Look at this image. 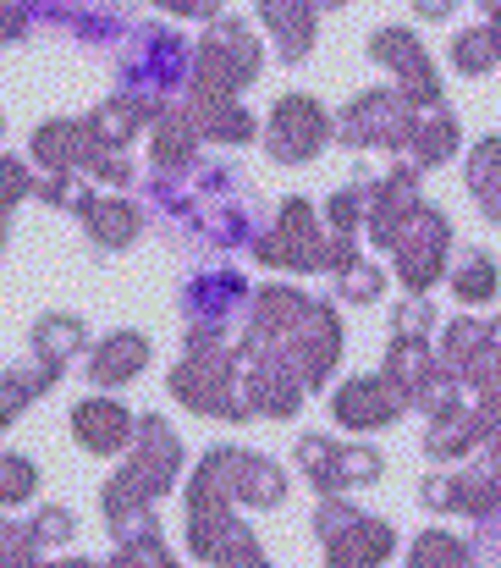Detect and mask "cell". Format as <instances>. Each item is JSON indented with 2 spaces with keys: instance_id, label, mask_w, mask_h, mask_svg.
<instances>
[{
  "instance_id": "cell-22",
  "label": "cell",
  "mask_w": 501,
  "mask_h": 568,
  "mask_svg": "<svg viewBox=\"0 0 501 568\" xmlns=\"http://www.w3.org/2000/svg\"><path fill=\"white\" fill-rule=\"evenodd\" d=\"M452 293H458L463 304H491L501 293L497 260H491L485 248H469V254L458 260V271H452Z\"/></svg>"
},
{
  "instance_id": "cell-8",
  "label": "cell",
  "mask_w": 501,
  "mask_h": 568,
  "mask_svg": "<svg viewBox=\"0 0 501 568\" xmlns=\"http://www.w3.org/2000/svg\"><path fill=\"white\" fill-rule=\"evenodd\" d=\"M282 343H287V354H276V359H287L293 376L304 381V386H320V381L331 376L336 354H341V321H336L331 304H309L304 321Z\"/></svg>"
},
{
  "instance_id": "cell-28",
  "label": "cell",
  "mask_w": 501,
  "mask_h": 568,
  "mask_svg": "<svg viewBox=\"0 0 501 568\" xmlns=\"http://www.w3.org/2000/svg\"><path fill=\"white\" fill-rule=\"evenodd\" d=\"M39 536H33V525H11V519H0V568H39Z\"/></svg>"
},
{
  "instance_id": "cell-37",
  "label": "cell",
  "mask_w": 501,
  "mask_h": 568,
  "mask_svg": "<svg viewBox=\"0 0 501 568\" xmlns=\"http://www.w3.org/2000/svg\"><path fill=\"white\" fill-rule=\"evenodd\" d=\"M155 6H166V11H176V17H215L221 0H155Z\"/></svg>"
},
{
  "instance_id": "cell-20",
  "label": "cell",
  "mask_w": 501,
  "mask_h": 568,
  "mask_svg": "<svg viewBox=\"0 0 501 568\" xmlns=\"http://www.w3.org/2000/svg\"><path fill=\"white\" fill-rule=\"evenodd\" d=\"M386 376L397 381L408 397L425 386V381L436 376V354H430V343L425 337H397L391 332V354H386Z\"/></svg>"
},
{
  "instance_id": "cell-13",
  "label": "cell",
  "mask_w": 501,
  "mask_h": 568,
  "mask_svg": "<svg viewBox=\"0 0 501 568\" xmlns=\"http://www.w3.org/2000/svg\"><path fill=\"white\" fill-rule=\"evenodd\" d=\"M72 430H78V442H83L89 453H122V447L139 436L133 414H127L122 403H111V397H83V403L72 408Z\"/></svg>"
},
{
  "instance_id": "cell-5",
  "label": "cell",
  "mask_w": 501,
  "mask_h": 568,
  "mask_svg": "<svg viewBox=\"0 0 501 568\" xmlns=\"http://www.w3.org/2000/svg\"><path fill=\"white\" fill-rule=\"evenodd\" d=\"M447 248H452V221H447L436 204H419L413 221H408V226L397 232V243H391V260H397L402 287H408V293L436 287L441 271H447Z\"/></svg>"
},
{
  "instance_id": "cell-27",
  "label": "cell",
  "mask_w": 501,
  "mask_h": 568,
  "mask_svg": "<svg viewBox=\"0 0 501 568\" xmlns=\"http://www.w3.org/2000/svg\"><path fill=\"white\" fill-rule=\"evenodd\" d=\"M469 547L452 536V530H425L419 541H413V558H408V568H469Z\"/></svg>"
},
{
  "instance_id": "cell-3",
  "label": "cell",
  "mask_w": 501,
  "mask_h": 568,
  "mask_svg": "<svg viewBox=\"0 0 501 568\" xmlns=\"http://www.w3.org/2000/svg\"><path fill=\"white\" fill-rule=\"evenodd\" d=\"M315 525H320L326 564L331 568H380L391 558V547H397L391 525H380V519H369V514H358L347 503H326L315 514Z\"/></svg>"
},
{
  "instance_id": "cell-1",
  "label": "cell",
  "mask_w": 501,
  "mask_h": 568,
  "mask_svg": "<svg viewBox=\"0 0 501 568\" xmlns=\"http://www.w3.org/2000/svg\"><path fill=\"white\" fill-rule=\"evenodd\" d=\"M237 359L215 348V332H193L187 337V359L171 371V392L193 408V414H221V419H243L248 408L232 403L237 386H232Z\"/></svg>"
},
{
  "instance_id": "cell-26",
  "label": "cell",
  "mask_w": 501,
  "mask_h": 568,
  "mask_svg": "<svg viewBox=\"0 0 501 568\" xmlns=\"http://www.w3.org/2000/svg\"><path fill=\"white\" fill-rule=\"evenodd\" d=\"M298 469H304L309 486H320L326 497L341 491V447L326 442V436H304V442H298Z\"/></svg>"
},
{
  "instance_id": "cell-42",
  "label": "cell",
  "mask_w": 501,
  "mask_h": 568,
  "mask_svg": "<svg viewBox=\"0 0 501 568\" xmlns=\"http://www.w3.org/2000/svg\"><path fill=\"white\" fill-rule=\"evenodd\" d=\"M0 133H6V116H0Z\"/></svg>"
},
{
  "instance_id": "cell-15",
  "label": "cell",
  "mask_w": 501,
  "mask_h": 568,
  "mask_svg": "<svg viewBox=\"0 0 501 568\" xmlns=\"http://www.w3.org/2000/svg\"><path fill=\"white\" fill-rule=\"evenodd\" d=\"M259 17L287 61H304L315 50V0H259Z\"/></svg>"
},
{
  "instance_id": "cell-7",
  "label": "cell",
  "mask_w": 501,
  "mask_h": 568,
  "mask_svg": "<svg viewBox=\"0 0 501 568\" xmlns=\"http://www.w3.org/2000/svg\"><path fill=\"white\" fill-rule=\"evenodd\" d=\"M326 248H331V243L320 237L315 210H309L304 199H287L276 232H265V237L254 243V254H259L265 265H282V271H326Z\"/></svg>"
},
{
  "instance_id": "cell-34",
  "label": "cell",
  "mask_w": 501,
  "mask_h": 568,
  "mask_svg": "<svg viewBox=\"0 0 501 568\" xmlns=\"http://www.w3.org/2000/svg\"><path fill=\"white\" fill-rule=\"evenodd\" d=\"M72 530H78V519H72L67 508H39V519H33V536H39L44 547H61V541H72Z\"/></svg>"
},
{
  "instance_id": "cell-40",
  "label": "cell",
  "mask_w": 501,
  "mask_h": 568,
  "mask_svg": "<svg viewBox=\"0 0 501 568\" xmlns=\"http://www.w3.org/2000/svg\"><path fill=\"white\" fill-rule=\"evenodd\" d=\"M491 343H497V348H501V315H497V321H491Z\"/></svg>"
},
{
  "instance_id": "cell-31",
  "label": "cell",
  "mask_w": 501,
  "mask_h": 568,
  "mask_svg": "<svg viewBox=\"0 0 501 568\" xmlns=\"http://www.w3.org/2000/svg\"><path fill=\"white\" fill-rule=\"evenodd\" d=\"M336 287H341V298H347V304H369V298L386 287V276H380L375 265L352 260V265H341V271H336Z\"/></svg>"
},
{
  "instance_id": "cell-24",
  "label": "cell",
  "mask_w": 501,
  "mask_h": 568,
  "mask_svg": "<svg viewBox=\"0 0 501 568\" xmlns=\"http://www.w3.org/2000/svg\"><path fill=\"white\" fill-rule=\"evenodd\" d=\"M198 122H187V116H161V133H155V166L161 172H182L187 161H193V150H198Z\"/></svg>"
},
{
  "instance_id": "cell-23",
  "label": "cell",
  "mask_w": 501,
  "mask_h": 568,
  "mask_svg": "<svg viewBox=\"0 0 501 568\" xmlns=\"http://www.w3.org/2000/svg\"><path fill=\"white\" fill-rule=\"evenodd\" d=\"M78 348H83V321H78V315H44V321L33 326V354H39V359L67 365Z\"/></svg>"
},
{
  "instance_id": "cell-2",
  "label": "cell",
  "mask_w": 501,
  "mask_h": 568,
  "mask_svg": "<svg viewBox=\"0 0 501 568\" xmlns=\"http://www.w3.org/2000/svg\"><path fill=\"white\" fill-rule=\"evenodd\" d=\"M413 122H419V105L402 89H369V94H358L341 111V133L336 139L352 144V150H408Z\"/></svg>"
},
{
  "instance_id": "cell-9",
  "label": "cell",
  "mask_w": 501,
  "mask_h": 568,
  "mask_svg": "<svg viewBox=\"0 0 501 568\" xmlns=\"http://www.w3.org/2000/svg\"><path fill=\"white\" fill-rule=\"evenodd\" d=\"M326 139H331V116H326L315 100H304V94H287V100L276 105V116H270L265 150H270L276 161L298 166V161H315V155L326 150Z\"/></svg>"
},
{
  "instance_id": "cell-25",
  "label": "cell",
  "mask_w": 501,
  "mask_h": 568,
  "mask_svg": "<svg viewBox=\"0 0 501 568\" xmlns=\"http://www.w3.org/2000/svg\"><path fill=\"white\" fill-rule=\"evenodd\" d=\"M452 67L463 72V78H485V72H497L501 67V44L491 28H469V33H458L452 39Z\"/></svg>"
},
{
  "instance_id": "cell-17",
  "label": "cell",
  "mask_w": 501,
  "mask_h": 568,
  "mask_svg": "<svg viewBox=\"0 0 501 568\" xmlns=\"http://www.w3.org/2000/svg\"><path fill=\"white\" fill-rule=\"evenodd\" d=\"M144 365H150V343H144L139 332H116V337H105L100 354L89 359V381H94V386H122V381L139 376Z\"/></svg>"
},
{
  "instance_id": "cell-43",
  "label": "cell",
  "mask_w": 501,
  "mask_h": 568,
  "mask_svg": "<svg viewBox=\"0 0 501 568\" xmlns=\"http://www.w3.org/2000/svg\"><path fill=\"white\" fill-rule=\"evenodd\" d=\"M0 243H6V226H0Z\"/></svg>"
},
{
  "instance_id": "cell-12",
  "label": "cell",
  "mask_w": 501,
  "mask_h": 568,
  "mask_svg": "<svg viewBox=\"0 0 501 568\" xmlns=\"http://www.w3.org/2000/svg\"><path fill=\"white\" fill-rule=\"evenodd\" d=\"M176 464H182V447H176V436L166 430V419H139V442H133V464H127V475L150 491V497H161L171 486V475H176Z\"/></svg>"
},
{
  "instance_id": "cell-41",
  "label": "cell",
  "mask_w": 501,
  "mask_h": 568,
  "mask_svg": "<svg viewBox=\"0 0 501 568\" xmlns=\"http://www.w3.org/2000/svg\"><path fill=\"white\" fill-rule=\"evenodd\" d=\"M491 33H497V44H501V11H497V17H491Z\"/></svg>"
},
{
  "instance_id": "cell-39",
  "label": "cell",
  "mask_w": 501,
  "mask_h": 568,
  "mask_svg": "<svg viewBox=\"0 0 501 568\" xmlns=\"http://www.w3.org/2000/svg\"><path fill=\"white\" fill-rule=\"evenodd\" d=\"M50 568H94V564H83V558H67V564H50Z\"/></svg>"
},
{
  "instance_id": "cell-33",
  "label": "cell",
  "mask_w": 501,
  "mask_h": 568,
  "mask_svg": "<svg viewBox=\"0 0 501 568\" xmlns=\"http://www.w3.org/2000/svg\"><path fill=\"white\" fill-rule=\"evenodd\" d=\"M28 193H33L28 166H22V161H11V155H0V215H6L11 204H22Z\"/></svg>"
},
{
  "instance_id": "cell-21",
  "label": "cell",
  "mask_w": 501,
  "mask_h": 568,
  "mask_svg": "<svg viewBox=\"0 0 501 568\" xmlns=\"http://www.w3.org/2000/svg\"><path fill=\"white\" fill-rule=\"evenodd\" d=\"M469 193L501 226V139H480V150L469 155Z\"/></svg>"
},
{
  "instance_id": "cell-18",
  "label": "cell",
  "mask_w": 501,
  "mask_h": 568,
  "mask_svg": "<svg viewBox=\"0 0 501 568\" xmlns=\"http://www.w3.org/2000/svg\"><path fill=\"white\" fill-rule=\"evenodd\" d=\"M408 155H413V166L425 172V166H441V161H452L458 155V116L447 111V105H436V111H419V122H413V139H408Z\"/></svg>"
},
{
  "instance_id": "cell-16",
  "label": "cell",
  "mask_w": 501,
  "mask_h": 568,
  "mask_svg": "<svg viewBox=\"0 0 501 568\" xmlns=\"http://www.w3.org/2000/svg\"><path fill=\"white\" fill-rule=\"evenodd\" d=\"M78 215H83V232H89L100 248H127V243L139 237V210L122 204V199L78 193Z\"/></svg>"
},
{
  "instance_id": "cell-32",
  "label": "cell",
  "mask_w": 501,
  "mask_h": 568,
  "mask_svg": "<svg viewBox=\"0 0 501 568\" xmlns=\"http://www.w3.org/2000/svg\"><path fill=\"white\" fill-rule=\"evenodd\" d=\"M375 475H380V453L375 447H364V442L341 447V486H369Z\"/></svg>"
},
{
  "instance_id": "cell-4",
  "label": "cell",
  "mask_w": 501,
  "mask_h": 568,
  "mask_svg": "<svg viewBox=\"0 0 501 568\" xmlns=\"http://www.w3.org/2000/svg\"><path fill=\"white\" fill-rule=\"evenodd\" d=\"M259 72V44L243 22H215L193 55V78H198V94H237L248 78Z\"/></svg>"
},
{
  "instance_id": "cell-11",
  "label": "cell",
  "mask_w": 501,
  "mask_h": 568,
  "mask_svg": "<svg viewBox=\"0 0 501 568\" xmlns=\"http://www.w3.org/2000/svg\"><path fill=\"white\" fill-rule=\"evenodd\" d=\"M331 408L347 430H380V425H391V419L408 408V392L391 376H358L336 392Z\"/></svg>"
},
{
  "instance_id": "cell-19",
  "label": "cell",
  "mask_w": 501,
  "mask_h": 568,
  "mask_svg": "<svg viewBox=\"0 0 501 568\" xmlns=\"http://www.w3.org/2000/svg\"><path fill=\"white\" fill-rule=\"evenodd\" d=\"M193 122H198L204 139H226V144L254 139V116L243 105H232V94H198L193 100Z\"/></svg>"
},
{
  "instance_id": "cell-35",
  "label": "cell",
  "mask_w": 501,
  "mask_h": 568,
  "mask_svg": "<svg viewBox=\"0 0 501 568\" xmlns=\"http://www.w3.org/2000/svg\"><path fill=\"white\" fill-rule=\"evenodd\" d=\"M94 178L100 183H111V189H122L127 178H133V161H127V150H94Z\"/></svg>"
},
{
  "instance_id": "cell-30",
  "label": "cell",
  "mask_w": 501,
  "mask_h": 568,
  "mask_svg": "<svg viewBox=\"0 0 501 568\" xmlns=\"http://www.w3.org/2000/svg\"><path fill=\"white\" fill-rule=\"evenodd\" d=\"M105 568H176V564H171L166 541L150 530V536H133V541H127V547H122V552H116Z\"/></svg>"
},
{
  "instance_id": "cell-14",
  "label": "cell",
  "mask_w": 501,
  "mask_h": 568,
  "mask_svg": "<svg viewBox=\"0 0 501 568\" xmlns=\"http://www.w3.org/2000/svg\"><path fill=\"white\" fill-rule=\"evenodd\" d=\"M94 139H89V122H44L39 133H33V155H39V166H50V172H78V166H89L94 161Z\"/></svg>"
},
{
  "instance_id": "cell-38",
  "label": "cell",
  "mask_w": 501,
  "mask_h": 568,
  "mask_svg": "<svg viewBox=\"0 0 501 568\" xmlns=\"http://www.w3.org/2000/svg\"><path fill=\"white\" fill-rule=\"evenodd\" d=\"M413 11H419V17H430V22H447V17L458 11V0H413Z\"/></svg>"
},
{
  "instance_id": "cell-6",
  "label": "cell",
  "mask_w": 501,
  "mask_h": 568,
  "mask_svg": "<svg viewBox=\"0 0 501 568\" xmlns=\"http://www.w3.org/2000/svg\"><path fill=\"white\" fill-rule=\"evenodd\" d=\"M198 480H209L226 503H254V508H276L287 497V480L270 458H254L243 447H221L198 464Z\"/></svg>"
},
{
  "instance_id": "cell-36",
  "label": "cell",
  "mask_w": 501,
  "mask_h": 568,
  "mask_svg": "<svg viewBox=\"0 0 501 568\" xmlns=\"http://www.w3.org/2000/svg\"><path fill=\"white\" fill-rule=\"evenodd\" d=\"M430 326H436V310H430V304H419V298H413V304H402V310H397V321H391V332H397V337H425Z\"/></svg>"
},
{
  "instance_id": "cell-29",
  "label": "cell",
  "mask_w": 501,
  "mask_h": 568,
  "mask_svg": "<svg viewBox=\"0 0 501 568\" xmlns=\"http://www.w3.org/2000/svg\"><path fill=\"white\" fill-rule=\"evenodd\" d=\"M39 486V469L17 453H0V503H28Z\"/></svg>"
},
{
  "instance_id": "cell-10",
  "label": "cell",
  "mask_w": 501,
  "mask_h": 568,
  "mask_svg": "<svg viewBox=\"0 0 501 568\" xmlns=\"http://www.w3.org/2000/svg\"><path fill=\"white\" fill-rule=\"evenodd\" d=\"M369 55L380 61V67H391L397 72V83H402V94L419 105V111H436L441 105V83H436V67H430V55H425V44L408 33V28H380L375 39H369Z\"/></svg>"
}]
</instances>
